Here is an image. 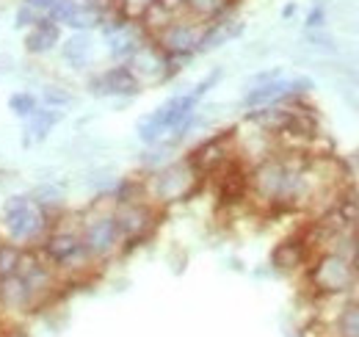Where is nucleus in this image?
Returning a JSON list of instances; mask_svg holds the SVG:
<instances>
[{"mask_svg":"<svg viewBox=\"0 0 359 337\" xmlns=\"http://www.w3.org/2000/svg\"><path fill=\"white\" fill-rule=\"evenodd\" d=\"M222 78V72H210L202 84H196L191 91L185 94H175L172 100H166L163 105H158L152 114H147L141 122H138V138L147 144V147H155V144H166V147H175L180 138H185V133L194 127L196 122V105L199 100L216 86V81Z\"/></svg>","mask_w":359,"mask_h":337,"instance_id":"1","label":"nucleus"},{"mask_svg":"<svg viewBox=\"0 0 359 337\" xmlns=\"http://www.w3.org/2000/svg\"><path fill=\"white\" fill-rule=\"evenodd\" d=\"M39 254L61 274L64 282L67 279L69 282L83 279L91 268L97 265L91 260V254L86 252V246H83L78 224H67V221H61V216L55 218L53 230L47 232V238L39 244Z\"/></svg>","mask_w":359,"mask_h":337,"instance_id":"2","label":"nucleus"},{"mask_svg":"<svg viewBox=\"0 0 359 337\" xmlns=\"http://www.w3.org/2000/svg\"><path fill=\"white\" fill-rule=\"evenodd\" d=\"M55 216L42 211L28 194H14L3 202L0 211V232L6 241L22 246V249H39V244L53 230Z\"/></svg>","mask_w":359,"mask_h":337,"instance_id":"3","label":"nucleus"},{"mask_svg":"<svg viewBox=\"0 0 359 337\" xmlns=\"http://www.w3.org/2000/svg\"><path fill=\"white\" fill-rule=\"evenodd\" d=\"M202 174L194 168V164L188 158L175 161V164H163L158 166L149 180H144V194L152 205L158 208H166V205H175V202H185L191 199L199 185H202Z\"/></svg>","mask_w":359,"mask_h":337,"instance_id":"4","label":"nucleus"},{"mask_svg":"<svg viewBox=\"0 0 359 337\" xmlns=\"http://www.w3.org/2000/svg\"><path fill=\"white\" fill-rule=\"evenodd\" d=\"M78 230H81L86 252L91 254V260L97 265L114 260L125 249V241H122V232H119V224L114 216V205L111 208H102L100 202L91 205V211H86L78 218Z\"/></svg>","mask_w":359,"mask_h":337,"instance_id":"5","label":"nucleus"},{"mask_svg":"<svg viewBox=\"0 0 359 337\" xmlns=\"http://www.w3.org/2000/svg\"><path fill=\"white\" fill-rule=\"evenodd\" d=\"M307 282L318 296H346L357 282L351 254L340 249L315 252L307 263Z\"/></svg>","mask_w":359,"mask_h":337,"instance_id":"6","label":"nucleus"},{"mask_svg":"<svg viewBox=\"0 0 359 337\" xmlns=\"http://www.w3.org/2000/svg\"><path fill=\"white\" fill-rule=\"evenodd\" d=\"M114 216H116V224H119V232H122V241L128 249V246L144 244L155 232L161 208L152 205L147 197H135V199H125V202H114Z\"/></svg>","mask_w":359,"mask_h":337,"instance_id":"7","label":"nucleus"},{"mask_svg":"<svg viewBox=\"0 0 359 337\" xmlns=\"http://www.w3.org/2000/svg\"><path fill=\"white\" fill-rule=\"evenodd\" d=\"M202 22L191 20V17H177L161 37H155L152 42L158 44L169 61H182L194 53H199V39H202Z\"/></svg>","mask_w":359,"mask_h":337,"instance_id":"8","label":"nucleus"},{"mask_svg":"<svg viewBox=\"0 0 359 337\" xmlns=\"http://www.w3.org/2000/svg\"><path fill=\"white\" fill-rule=\"evenodd\" d=\"M313 88L310 78H276L271 84L255 86L246 91L243 97V105L246 108H269V105H282V103H290V100H302L307 91Z\"/></svg>","mask_w":359,"mask_h":337,"instance_id":"9","label":"nucleus"},{"mask_svg":"<svg viewBox=\"0 0 359 337\" xmlns=\"http://www.w3.org/2000/svg\"><path fill=\"white\" fill-rule=\"evenodd\" d=\"M238 158V150H235V133H219L208 141H202L191 155L188 161L194 164V168L202 174V177H213L219 174L224 166H229L232 161Z\"/></svg>","mask_w":359,"mask_h":337,"instance_id":"10","label":"nucleus"},{"mask_svg":"<svg viewBox=\"0 0 359 337\" xmlns=\"http://www.w3.org/2000/svg\"><path fill=\"white\" fill-rule=\"evenodd\" d=\"M128 67L133 70V75L138 78V84L141 86L144 84H161V81H166V78L177 70V64H175V61H169V58H166V53L152 42V39H147V42L135 50L133 58L128 61Z\"/></svg>","mask_w":359,"mask_h":337,"instance_id":"11","label":"nucleus"},{"mask_svg":"<svg viewBox=\"0 0 359 337\" xmlns=\"http://www.w3.org/2000/svg\"><path fill=\"white\" fill-rule=\"evenodd\" d=\"M213 180H216L219 199L226 208L241 205L243 199H249V166L241 158H235L229 166H224L219 174H213Z\"/></svg>","mask_w":359,"mask_h":337,"instance_id":"12","label":"nucleus"},{"mask_svg":"<svg viewBox=\"0 0 359 337\" xmlns=\"http://www.w3.org/2000/svg\"><path fill=\"white\" fill-rule=\"evenodd\" d=\"M89 86L100 97H135L141 91V84L128 64H116V67L94 75Z\"/></svg>","mask_w":359,"mask_h":337,"instance_id":"13","label":"nucleus"},{"mask_svg":"<svg viewBox=\"0 0 359 337\" xmlns=\"http://www.w3.org/2000/svg\"><path fill=\"white\" fill-rule=\"evenodd\" d=\"M180 17V6H175L172 0H147L144 6H141V11H138V28L149 37V39H155V37H161L175 20Z\"/></svg>","mask_w":359,"mask_h":337,"instance_id":"14","label":"nucleus"},{"mask_svg":"<svg viewBox=\"0 0 359 337\" xmlns=\"http://www.w3.org/2000/svg\"><path fill=\"white\" fill-rule=\"evenodd\" d=\"M310 257H313V249L307 246L304 238H285L273 246L271 265L276 271H299V268H307Z\"/></svg>","mask_w":359,"mask_h":337,"instance_id":"15","label":"nucleus"},{"mask_svg":"<svg viewBox=\"0 0 359 337\" xmlns=\"http://www.w3.org/2000/svg\"><path fill=\"white\" fill-rule=\"evenodd\" d=\"M0 312H11V315L34 312V298H31V291L25 288V282L20 279V274L0 279Z\"/></svg>","mask_w":359,"mask_h":337,"instance_id":"16","label":"nucleus"},{"mask_svg":"<svg viewBox=\"0 0 359 337\" xmlns=\"http://www.w3.org/2000/svg\"><path fill=\"white\" fill-rule=\"evenodd\" d=\"M61 44V25L53 20H36L31 28H25V50L31 55H47Z\"/></svg>","mask_w":359,"mask_h":337,"instance_id":"17","label":"nucleus"},{"mask_svg":"<svg viewBox=\"0 0 359 337\" xmlns=\"http://www.w3.org/2000/svg\"><path fill=\"white\" fill-rule=\"evenodd\" d=\"M91 55H94V37H91V31H72L67 39H61V58L72 70L89 67Z\"/></svg>","mask_w":359,"mask_h":337,"instance_id":"18","label":"nucleus"},{"mask_svg":"<svg viewBox=\"0 0 359 337\" xmlns=\"http://www.w3.org/2000/svg\"><path fill=\"white\" fill-rule=\"evenodd\" d=\"M243 34V22L232 20V17H222V20H213L202 28V39H199V53H208V50H216L222 44L232 42L235 37Z\"/></svg>","mask_w":359,"mask_h":337,"instance_id":"19","label":"nucleus"},{"mask_svg":"<svg viewBox=\"0 0 359 337\" xmlns=\"http://www.w3.org/2000/svg\"><path fill=\"white\" fill-rule=\"evenodd\" d=\"M61 111L58 108H50V105H39L31 117H25L22 122H25V147H31V144H39V141H45L47 136H50V130L61 122Z\"/></svg>","mask_w":359,"mask_h":337,"instance_id":"20","label":"nucleus"},{"mask_svg":"<svg viewBox=\"0 0 359 337\" xmlns=\"http://www.w3.org/2000/svg\"><path fill=\"white\" fill-rule=\"evenodd\" d=\"M238 0H180V14L208 25L213 20L226 17V11L235 6Z\"/></svg>","mask_w":359,"mask_h":337,"instance_id":"21","label":"nucleus"},{"mask_svg":"<svg viewBox=\"0 0 359 337\" xmlns=\"http://www.w3.org/2000/svg\"><path fill=\"white\" fill-rule=\"evenodd\" d=\"M61 25H67L72 31H94V28L102 25V11L94 8L86 0H72L67 14H64V20H61Z\"/></svg>","mask_w":359,"mask_h":337,"instance_id":"22","label":"nucleus"},{"mask_svg":"<svg viewBox=\"0 0 359 337\" xmlns=\"http://www.w3.org/2000/svg\"><path fill=\"white\" fill-rule=\"evenodd\" d=\"M334 337H359V298H351L343 304L340 315L332 324Z\"/></svg>","mask_w":359,"mask_h":337,"instance_id":"23","label":"nucleus"},{"mask_svg":"<svg viewBox=\"0 0 359 337\" xmlns=\"http://www.w3.org/2000/svg\"><path fill=\"white\" fill-rule=\"evenodd\" d=\"M42 211H47L50 216H61V199H64V191L58 188V185H53V183H47V185H36L31 194H28Z\"/></svg>","mask_w":359,"mask_h":337,"instance_id":"24","label":"nucleus"},{"mask_svg":"<svg viewBox=\"0 0 359 337\" xmlns=\"http://www.w3.org/2000/svg\"><path fill=\"white\" fill-rule=\"evenodd\" d=\"M22 246H17V244H11V241H0V279L3 277H11V274H17V268H20V260H22Z\"/></svg>","mask_w":359,"mask_h":337,"instance_id":"25","label":"nucleus"},{"mask_svg":"<svg viewBox=\"0 0 359 337\" xmlns=\"http://www.w3.org/2000/svg\"><path fill=\"white\" fill-rule=\"evenodd\" d=\"M8 108H11L20 119H25V117H31V114L39 108V97H36L34 91H17V94L8 97Z\"/></svg>","mask_w":359,"mask_h":337,"instance_id":"26","label":"nucleus"},{"mask_svg":"<svg viewBox=\"0 0 359 337\" xmlns=\"http://www.w3.org/2000/svg\"><path fill=\"white\" fill-rule=\"evenodd\" d=\"M72 103V94L69 91H64L61 86H47L45 91H42V105H50V108H67Z\"/></svg>","mask_w":359,"mask_h":337,"instance_id":"27","label":"nucleus"},{"mask_svg":"<svg viewBox=\"0 0 359 337\" xmlns=\"http://www.w3.org/2000/svg\"><path fill=\"white\" fill-rule=\"evenodd\" d=\"M36 20H42V17H39V14L34 11V8L22 6V3L17 6V14H14V22H17V28H22V31H25V28H31V25H34Z\"/></svg>","mask_w":359,"mask_h":337,"instance_id":"28","label":"nucleus"},{"mask_svg":"<svg viewBox=\"0 0 359 337\" xmlns=\"http://www.w3.org/2000/svg\"><path fill=\"white\" fill-rule=\"evenodd\" d=\"M22 6H28V8H34L39 17H47L50 14V8L58 3V0H20Z\"/></svg>","mask_w":359,"mask_h":337,"instance_id":"29","label":"nucleus"},{"mask_svg":"<svg viewBox=\"0 0 359 337\" xmlns=\"http://www.w3.org/2000/svg\"><path fill=\"white\" fill-rule=\"evenodd\" d=\"M276 78H282V70H269V72H257L252 81H249V88H255V86H263V84H271V81H276Z\"/></svg>","mask_w":359,"mask_h":337,"instance_id":"30","label":"nucleus"},{"mask_svg":"<svg viewBox=\"0 0 359 337\" xmlns=\"http://www.w3.org/2000/svg\"><path fill=\"white\" fill-rule=\"evenodd\" d=\"M0 337H31V332L25 326L11 324V326H0Z\"/></svg>","mask_w":359,"mask_h":337,"instance_id":"31","label":"nucleus"},{"mask_svg":"<svg viewBox=\"0 0 359 337\" xmlns=\"http://www.w3.org/2000/svg\"><path fill=\"white\" fill-rule=\"evenodd\" d=\"M320 25H323V8L315 6L313 11L307 14V28H320Z\"/></svg>","mask_w":359,"mask_h":337,"instance_id":"32","label":"nucleus"},{"mask_svg":"<svg viewBox=\"0 0 359 337\" xmlns=\"http://www.w3.org/2000/svg\"><path fill=\"white\" fill-rule=\"evenodd\" d=\"M351 268H354V274L359 277V246H354V252H351Z\"/></svg>","mask_w":359,"mask_h":337,"instance_id":"33","label":"nucleus"}]
</instances>
